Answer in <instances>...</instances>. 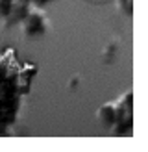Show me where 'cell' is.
Masks as SVG:
<instances>
[{
    "label": "cell",
    "mask_w": 148,
    "mask_h": 152,
    "mask_svg": "<svg viewBox=\"0 0 148 152\" xmlns=\"http://www.w3.org/2000/svg\"><path fill=\"white\" fill-rule=\"evenodd\" d=\"M46 30V17L39 10H30L22 17V32L26 35H41Z\"/></svg>",
    "instance_id": "1"
},
{
    "label": "cell",
    "mask_w": 148,
    "mask_h": 152,
    "mask_svg": "<svg viewBox=\"0 0 148 152\" xmlns=\"http://www.w3.org/2000/svg\"><path fill=\"white\" fill-rule=\"evenodd\" d=\"M11 6H13V0H0V15L7 17L11 11Z\"/></svg>",
    "instance_id": "2"
},
{
    "label": "cell",
    "mask_w": 148,
    "mask_h": 152,
    "mask_svg": "<svg viewBox=\"0 0 148 152\" xmlns=\"http://www.w3.org/2000/svg\"><path fill=\"white\" fill-rule=\"evenodd\" d=\"M118 6H120L126 13L131 11V0H118Z\"/></svg>",
    "instance_id": "3"
}]
</instances>
